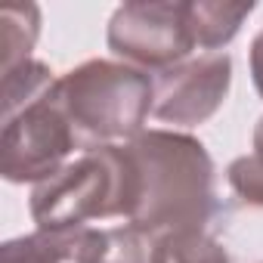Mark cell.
Instances as JSON below:
<instances>
[{"instance_id":"cell-14","label":"cell","mask_w":263,"mask_h":263,"mask_svg":"<svg viewBox=\"0 0 263 263\" xmlns=\"http://www.w3.org/2000/svg\"><path fill=\"white\" fill-rule=\"evenodd\" d=\"M248 59H251V81H254V87H257V93H260V99H263V31L251 41Z\"/></svg>"},{"instance_id":"cell-3","label":"cell","mask_w":263,"mask_h":263,"mask_svg":"<svg viewBox=\"0 0 263 263\" xmlns=\"http://www.w3.org/2000/svg\"><path fill=\"white\" fill-rule=\"evenodd\" d=\"M53 99L74 127L78 149L87 152L143 134L155 105V78L127 62L90 59L56 78Z\"/></svg>"},{"instance_id":"cell-4","label":"cell","mask_w":263,"mask_h":263,"mask_svg":"<svg viewBox=\"0 0 263 263\" xmlns=\"http://www.w3.org/2000/svg\"><path fill=\"white\" fill-rule=\"evenodd\" d=\"M108 50L140 71H167L195 50L186 4L174 0H130L121 4L105 31Z\"/></svg>"},{"instance_id":"cell-13","label":"cell","mask_w":263,"mask_h":263,"mask_svg":"<svg viewBox=\"0 0 263 263\" xmlns=\"http://www.w3.org/2000/svg\"><path fill=\"white\" fill-rule=\"evenodd\" d=\"M226 180L248 208H263V152L235 158L226 171Z\"/></svg>"},{"instance_id":"cell-5","label":"cell","mask_w":263,"mask_h":263,"mask_svg":"<svg viewBox=\"0 0 263 263\" xmlns=\"http://www.w3.org/2000/svg\"><path fill=\"white\" fill-rule=\"evenodd\" d=\"M78 149L74 127L56 105L53 90L16 115L4 118L0 137V174L10 183H44L62 171L68 155Z\"/></svg>"},{"instance_id":"cell-9","label":"cell","mask_w":263,"mask_h":263,"mask_svg":"<svg viewBox=\"0 0 263 263\" xmlns=\"http://www.w3.org/2000/svg\"><path fill=\"white\" fill-rule=\"evenodd\" d=\"M41 34V10L34 4H10L0 10V50L4 71L28 62V53Z\"/></svg>"},{"instance_id":"cell-1","label":"cell","mask_w":263,"mask_h":263,"mask_svg":"<svg viewBox=\"0 0 263 263\" xmlns=\"http://www.w3.org/2000/svg\"><path fill=\"white\" fill-rule=\"evenodd\" d=\"M124 146L137 171V211L130 223L155 238L204 229L217 208L214 158L204 143L177 130H143Z\"/></svg>"},{"instance_id":"cell-8","label":"cell","mask_w":263,"mask_h":263,"mask_svg":"<svg viewBox=\"0 0 263 263\" xmlns=\"http://www.w3.org/2000/svg\"><path fill=\"white\" fill-rule=\"evenodd\" d=\"M254 13V4H229V0H186V19L195 47L201 50H220L226 47L241 22Z\"/></svg>"},{"instance_id":"cell-11","label":"cell","mask_w":263,"mask_h":263,"mask_svg":"<svg viewBox=\"0 0 263 263\" xmlns=\"http://www.w3.org/2000/svg\"><path fill=\"white\" fill-rule=\"evenodd\" d=\"M53 84H56L53 71L37 59H28L10 71H4V118L16 115L19 108H25L34 99L47 96L53 90Z\"/></svg>"},{"instance_id":"cell-15","label":"cell","mask_w":263,"mask_h":263,"mask_svg":"<svg viewBox=\"0 0 263 263\" xmlns=\"http://www.w3.org/2000/svg\"><path fill=\"white\" fill-rule=\"evenodd\" d=\"M254 152H263V118L254 127Z\"/></svg>"},{"instance_id":"cell-6","label":"cell","mask_w":263,"mask_h":263,"mask_svg":"<svg viewBox=\"0 0 263 263\" xmlns=\"http://www.w3.org/2000/svg\"><path fill=\"white\" fill-rule=\"evenodd\" d=\"M229 84H232V59L226 53L186 59L155 78L152 115L174 127L204 124L223 105Z\"/></svg>"},{"instance_id":"cell-12","label":"cell","mask_w":263,"mask_h":263,"mask_svg":"<svg viewBox=\"0 0 263 263\" xmlns=\"http://www.w3.org/2000/svg\"><path fill=\"white\" fill-rule=\"evenodd\" d=\"M0 263H71V245L44 232L19 235V238L4 241Z\"/></svg>"},{"instance_id":"cell-2","label":"cell","mask_w":263,"mask_h":263,"mask_svg":"<svg viewBox=\"0 0 263 263\" xmlns=\"http://www.w3.org/2000/svg\"><path fill=\"white\" fill-rule=\"evenodd\" d=\"M137 211V171L124 143L81 152L50 180L31 189V220L37 232L71 245L96 220Z\"/></svg>"},{"instance_id":"cell-7","label":"cell","mask_w":263,"mask_h":263,"mask_svg":"<svg viewBox=\"0 0 263 263\" xmlns=\"http://www.w3.org/2000/svg\"><path fill=\"white\" fill-rule=\"evenodd\" d=\"M71 263H155V235L134 223L90 226L71 241Z\"/></svg>"},{"instance_id":"cell-10","label":"cell","mask_w":263,"mask_h":263,"mask_svg":"<svg viewBox=\"0 0 263 263\" xmlns=\"http://www.w3.org/2000/svg\"><path fill=\"white\" fill-rule=\"evenodd\" d=\"M155 263H229V254L204 229H186L155 238Z\"/></svg>"}]
</instances>
